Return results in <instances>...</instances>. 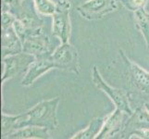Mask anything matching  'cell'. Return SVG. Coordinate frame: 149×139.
Listing matches in <instances>:
<instances>
[{"mask_svg":"<svg viewBox=\"0 0 149 139\" xmlns=\"http://www.w3.org/2000/svg\"><path fill=\"white\" fill-rule=\"evenodd\" d=\"M1 52L2 59L9 55L22 52V41L15 32L13 26L2 30Z\"/></svg>","mask_w":149,"mask_h":139,"instance_id":"obj_11","label":"cell"},{"mask_svg":"<svg viewBox=\"0 0 149 139\" xmlns=\"http://www.w3.org/2000/svg\"><path fill=\"white\" fill-rule=\"evenodd\" d=\"M120 53L128 66L129 82L132 86L142 94L149 95V73L128 59L122 50H120Z\"/></svg>","mask_w":149,"mask_h":139,"instance_id":"obj_7","label":"cell"},{"mask_svg":"<svg viewBox=\"0 0 149 139\" xmlns=\"http://www.w3.org/2000/svg\"><path fill=\"white\" fill-rule=\"evenodd\" d=\"M35 60V57L25 52L9 55L3 58L4 71L1 77L2 85L6 81L23 73L29 69L30 65Z\"/></svg>","mask_w":149,"mask_h":139,"instance_id":"obj_6","label":"cell"},{"mask_svg":"<svg viewBox=\"0 0 149 139\" xmlns=\"http://www.w3.org/2000/svg\"><path fill=\"white\" fill-rule=\"evenodd\" d=\"M107 118V117H106ZM105 117H97L91 121L89 125L84 130H81L78 133H76L74 136L71 138L72 139H93L97 136V135L100 133L103 125H104Z\"/></svg>","mask_w":149,"mask_h":139,"instance_id":"obj_15","label":"cell"},{"mask_svg":"<svg viewBox=\"0 0 149 139\" xmlns=\"http://www.w3.org/2000/svg\"><path fill=\"white\" fill-rule=\"evenodd\" d=\"M19 121V115H8L6 113H2L1 121V133L2 138H7L10 133L18 130V124Z\"/></svg>","mask_w":149,"mask_h":139,"instance_id":"obj_16","label":"cell"},{"mask_svg":"<svg viewBox=\"0 0 149 139\" xmlns=\"http://www.w3.org/2000/svg\"><path fill=\"white\" fill-rule=\"evenodd\" d=\"M128 138H141V139H149V128L146 129H139L132 131Z\"/></svg>","mask_w":149,"mask_h":139,"instance_id":"obj_20","label":"cell"},{"mask_svg":"<svg viewBox=\"0 0 149 139\" xmlns=\"http://www.w3.org/2000/svg\"><path fill=\"white\" fill-rule=\"evenodd\" d=\"M1 16H2V18H1V20H2L1 29L2 30L13 26L14 22L17 20L16 16H15L13 13L8 11V10H2Z\"/></svg>","mask_w":149,"mask_h":139,"instance_id":"obj_19","label":"cell"},{"mask_svg":"<svg viewBox=\"0 0 149 139\" xmlns=\"http://www.w3.org/2000/svg\"><path fill=\"white\" fill-rule=\"evenodd\" d=\"M56 69L63 70L76 74L80 73L79 54L77 49L69 42L63 43L51 54Z\"/></svg>","mask_w":149,"mask_h":139,"instance_id":"obj_5","label":"cell"},{"mask_svg":"<svg viewBox=\"0 0 149 139\" xmlns=\"http://www.w3.org/2000/svg\"><path fill=\"white\" fill-rule=\"evenodd\" d=\"M71 4L70 0H58L53 16L52 34L61 43H68L71 34V22L70 10Z\"/></svg>","mask_w":149,"mask_h":139,"instance_id":"obj_2","label":"cell"},{"mask_svg":"<svg viewBox=\"0 0 149 139\" xmlns=\"http://www.w3.org/2000/svg\"><path fill=\"white\" fill-rule=\"evenodd\" d=\"M124 114H126L125 112L116 108L115 110L106 118L104 125L95 138H112L119 133H121L123 127H124V119H123Z\"/></svg>","mask_w":149,"mask_h":139,"instance_id":"obj_10","label":"cell"},{"mask_svg":"<svg viewBox=\"0 0 149 139\" xmlns=\"http://www.w3.org/2000/svg\"><path fill=\"white\" fill-rule=\"evenodd\" d=\"M22 51L25 53L33 55L35 58L51 55L50 39L44 32L30 35L23 41Z\"/></svg>","mask_w":149,"mask_h":139,"instance_id":"obj_8","label":"cell"},{"mask_svg":"<svg viewBox=\"0 0 149 139\" xmlns=\"http://www.w3.org/2000/svg\"><path fill=\"white\" fill-rule=\"evenodd\" d=\"M22 0H2V9L12 12L16 8Z\"/></svg>","mask_w":149,"mask_h":139,"instance_id":"obj_21","label":"cell"},{"mask_svg":"<svg viewBox=\"0 0 149 139\" xmlns=\"http://www.w3.org/2000/svg\"><path fill=\"white\" fill-rule=\"evenodd\" d=\"M7 138L11 139H45L50 138V130L47 127L41 126H26L18 129L10 133Z\"/></svg>","mask_w":149,"mask_h":139,"instance_id":"obj_13","label":"cell"},{"mask_svg":"<svg viewBox=\"0 0 149 139\" xmlns=\"http://www.w3.org/2000/svg\"><path fill=\"white\" fill-rule=\"evenodd\" d=\"M34 4L37 12L44 16L53 15L56 8V4L52 0H34Z\"/></svg>","mask_w":149,"mask_h":139,"instance_id":"obj_17","label":"cell"},{"mask_svg":"<svg viewBox=\"0 0 149 139\" xmlns=\"http://www.w3.org/2000/svg\"><path fill=\"white\" fill-rule=\"evenodd\" d=\"M119 9L118 0H88L77 8V11L88 20H102Z\"/></svg>","mask_w":149,"mask_h":139,"instance_id":"obj_4","label":"cell"},{"mask_svg":"<svg viewBox=\"0 0 149 139\" xmlns=\"http://www.w3.org/2000/svg\"><path fill=\"white\" fill-rule=\"evenodd\" d=\"M92 81L97 88L102 90L109 96L117 109L122 110L129 116L132 114L133 111L131 108L129 96L127 95V93L122 89L115 88V87H112L107 85L104 79L102 78L99 70L97 69L96 66H94L93 71H92Z\"/></svg>","mask_w":149,"mask_h":139,"instance_id":"obj_3","label":"cell"},{"mask_svg":"<svg viewBox=\"0 0 149 139\" xmlns=\"http://www.w3.org/2000/svg\"><path fill=\"white\" fill-rule=\"evenodd\" d=\"M52 69H56V67L52 58H51V55L35 58V60L30 65L26 74L22 81V85H32L40 76H42Z\"/></svg>","mask_w":149,"mask_h":139,"instance_id":"obj_9","label":"cell"},{"mask_svg":"<svg viewBox=\"0 0 149 139\" xmlns=\"http://www.w3.org/2000/svg\"><path fill=\"white\" fill-rule=\"evenodd\" d=\"M143 107H145V109L149 112V101L145 102V104H143Z\"/></svg>","mask_w":149,"mask_h":139,"instance_id":"obj_22","label":"cell"},{"mask_svg":"<svg viewBox=\"0 0 149 139\" xmlns=\"http://www.w3.org/2000/svg\"><path fill=\"white\" fill-rule=\"evenodd\" d=\"M149 128V112L143 108L138 109L130 115L121 131V137H129V135L135 130Z\"/></svg>","mask_w":149,"mask_h":139,"instance_id":"obj_12","label":"cell"},{"mask_svg":"<svg viewBox=\"0 0 149 139\" xmlns=\"http://www.w3.org/2000/svg\"><path fill=\"white\" fill-rule=\"evenodd\" d=\"M134 23L136 29L141 33L149 49V13L145 8H140L133 12Z\"/></svg>","mask_w":149,"mask_h":139,"instance_id":"obj_14","label":"cell"},{"mask_svg":"<svg viewBox=\"0 0 149 139\" xmlns=\"http://www.w3.org/2000/svg\"><path fill=\"white\" fill-rule=\"evenodd\" d=\"M118 1L127 9L134 12L138 9L145 8L148 0H118Z\"/></svg>","mask_w":149,"mask_h":139,"instance_id":"obj_18","label":"cell"},{"mask_svg":"<svg viewBox=\"0 0 149 139\" xmlns=\"http://www.w3.org/2000/svg\"><path fill=\"white\" fill-rule=\"evenodd\" d=\"M59 101V97L44 100L25 113L19 114L18 129L26 126H41L47 127L50 131L56 130L58 125L56 110Z\"/></svg>","mask_w":149,"mask_h":139,"instance_id":"obj_1","label":"cell"}]
</instances>
